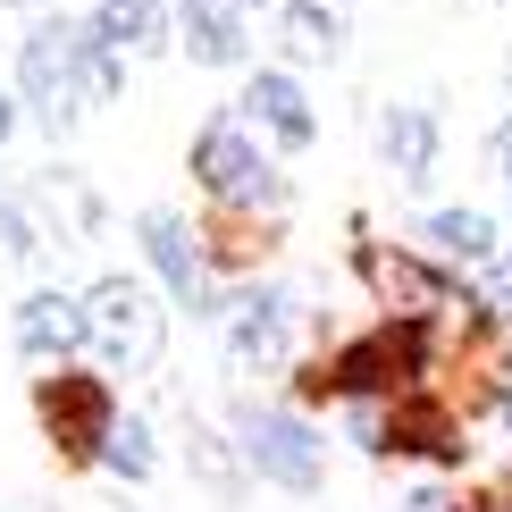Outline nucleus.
I'll use <instances>...</instances> for the list:
<instances>
[{"instance_id":"nucleus-6","label":"nucleus","mask_w":512,"mask_h":512,"mask_svg":"<svg viewBox=\"0 0 512 512\" xmlns=\"http://www.w3.org/2000/svg\"><path fill=\"white\" fill-rule=\"evenodd\" d=\"M294 336H303V311H294V294L286 286H269V277H252V286H236L219 303V345L236 370L252 378H277L294 361Z\"/></svg>"},{"instance_id":"nucleus-9","label":"nucleus","mask_w":512,"mask_h":512,"mask_svg":"<svg viewBox=\"0 0 512 512\" xmlns=\"http://www.w3.org/2000/svg\"><path fill=\"white\" fill-rule=\"evenodd\" d=\"M236 110L261 126V135L277 143V152H311V135H319V118H311V93H303V76L294 68H252L244 76V101Z\"/></svg>"},{"instance_id":"nucleus-3","label":"nucleus","mask_w":512,"mask_h":512,"mask_svg":"<svg viewBox=\"0 0 512 512\" xmlns=\"http://www.w3.org/2000/svg\"><path fill=\"white\" fill-rule=\"evenodd\" d=\"M185 168H194V185L210 202H227V210H277V202H286L277 143L244 110H210L194 126V143H185Z\"/></svg>"},{"instance_id":"nucleus-17","label":"nucleus","mask_w":512,"mask_h":512,"mask_svg":"<svg viewBox=\"0 0 512 512\" xmlns=\"http://www.w3.org/2000/svg\"><path fill=\"white\" fill-rule=\"evenodd\" d=\"M185 471H194L202 479V496L210 504H236L244 496V454H236V437H219V429H210V420H194V412H185Z\"/></svg>"},{"instance_id":"nucleus-21","label":"nucleus","mask_w":512,"mask_h":512,"mask_svg":"<svg viewBox=\"0 0 512 512\" xmlns=\"http://www.w3.org/2000/svg\"><path fill=\"white\" fill-rule=\"evenodd\" d=\"M487 160H496V177L512 185V118H496V135H487Z\"/></svg>"},{"instance_id":"nucleus-7","label":"nucleus","mask_w":512,"mask_h":512,"mask_svg":"<svg viewBox=\"0 0 512 512\" xmlns=\"http://www.w3.org/2000/svg\"><path fill=\"white\" fill-rule=\"evenodd\" d=\"M353 261H361V277H370V294H378V303H387V311L403 319V328L437 319L445 303H471V294H454V286H445V277H437L429 261H412V252H395V244H361Z\"/></svg>"},{"instance_id":"nucleus-2","label":"nucleus","mask_w":512,"mask_h":512,"mask_svg":"<svg viewBox=\"0 0 512 512\" xmlns=\"http://www.w3.org/2000/svg\"><path fill=\"white\" fill-rule=\"evenodd\" d=\"M84 353L110 378H152L168 353V294L152 277H126V269L93 277L84 286Z\"/></svg>"},{"instance_id":"nucleus-19","label":"nucleus","mask_w":512,"mask_h":512,"mask_svg":"<svg viewBox=\"0 0 512 512\" xmlns=\"http://www.w3.org/2000/svg\"><path fill=\"white\" fill-rule=\"evenodd\" d=\"M34 252H42V219H34V202L17 194V185H0V269L34 261Z\"/></svg>"},{"instance_id":"nucleus-4","label":"nucleus","mask_w":512,"mask_h":512,"mask_svg":"<svg viewBox=\"0 0 512 512\" xmlns=\"http://www.w3.org/2000/svg\"><path fill=\"white\" fill-rule=\"evenodd\" d=\"M236 454H244V471L252 479H269V487H286V496H319V479H328V445H319V429L294 403H236Z\"/></svg>"},{"instance_id":"nucleus-8","label":"nucleus","mask_w":512,"mask_h":512,"mask_svg":"<svg viewBox=\"0 0 512 512\" xmlns=\"http://www.w3.org/2000/svg\"><path fill=\"white\" fill-rule=\"evenodd\" d=\"M34 412L51 420V437L68 445V454H101V437H110V387L101 378H68V370H42L34 378Z\"/></svg>"},{"instance_id":"nucleus-10","label":"nucleus","mask_w":512,"mask_h":512,"mask_svg":"<svg viewBox=\"0 0 512 512\" xmlns=\"http://www.w3.org/2000/svg\"><path fill=\"white\" fill-rule=\"evenodd\" d=\"M17 353L34 370H59L68 353H84V294H68V286L17 294Z\"/></svg>"},{"instance_id":"nucleus-14","label":"nucleus","mask_w":512,"mask_h":512,"mask_svg":"<svg viewBox=\"0 0 512 512\" xmlns=\"http://www.w3.org/2000/svg\"><path fill=\"white\" fill-rule=\"evenodd\" d=\"M437 143H445L437 110H420V101H387V110H378V160H387L403 185H429Z\"/></svg>"},{"instance_id":"nucleus-15","label":"nucleus","mask_w":512,"mask_h":512,"mask_svg":"<svg viewBox=\"0 0 512 512\" xmlns=\"http://www.w3.org/2000/svg\"><path fill=\"white\" fill-rule=\"evenodd\" d=\"M168 9H177L185 59H202V68H236L244 59V9L236 0H168Z\"/></svg>"},{"instance_id":"nucleus-12","label":"nucleus","mask_w":512,"mask_h":512,"mask_svg":"<svg viewBox=\"0 0 512 512\" xmlns=\"http://www.w3.org/2000/svg\"><path fill=\"white\" fill-rule=\"evenodd\" d=\"M277 42L294 68H336L353 42V0H286L277 9Z\"/></svg>"},{"instance_id":"nucleus-24","label":"nucleus","mask_w":512,"mask_h":512,"mask_svg":"<svg viewBox=\"0 0 512 512\" xmlns=\"http://www.w3.org/2000/svg\"><path fill=\"white\" fill-rule=\"evenodd\" d=\"M236 9H244V17H252V9H286V0H236Z\"/></svg>"},{"instance_id":"nucleus-18","label":"nucleus","mask_w":512,"mask_h":512,"mask_svg":"<svg viewBox=\"0 0 512 512\" xmlns=\"http://www.w3.org/2000/svg\"><path fill=\"white\" fill-rule=\"evenodd\" d=\"M93 462H101V471H118V479H135V487H143V479L160 471V437H152V420H143V412H118Z\"/></svg>"},{"instance_id":"nucleus-16","label":"nucleus","mask_w":512,"mask_h":512,"mask_svg":"<svg viewBox=\"0 0 512 512\" xmlns=\"http://www.w3.org/2000/svg\"><path fill=\"white\" fill-rule=\"evenodd\" d=\"M420 244L437 252V261H462V269H487L496 261V219L487 210H471V202H445V210H420Z\"/></svg>"},{"instance_id":"nucleus-1","label":"nucleus","mask_w":512,"mask_h":512,"mask_svg":"<svg viewBox=\"0 0 512 512\" xmlns=\"http://www.w3.org/2000/svg\"><path fill=\"white\" fill-rule=\"evenodd\" d=\"M118 93H126V59L84 17H34L26 26V42H17V101L51 143L76 135L84 110H101Z\"/></svg>"},{"instance_id":"nucleus-13","label":"nucleus","mask_w":512,"mask_h":512,"mask_svg":"<svg viewBox=\"0 0 512 512\" xmlns=\"http://www.w3.org/2000/svg\"><path fill=\"white\" fill-rule=\"evenodd\" d=\"M84 26H93L126 68H135V59H160L168 42H177V9H168V0H93Z\"/></svg>"},{"instance_id":"nucleus-22","label":"nucleus","mask_w":512,"mask_h":512,"mask_svg":"<svg viewBox=\"0 0 512 512\" xmlns=\"http://www.w3.org/2000/svg\"><path fill=\"white\" fill-rule=\"evenodd\" d=\"M496 420H504V437H512V361L496 370Z\"/></svg>"},{"instance_id":"nucleus-20","label":"nucleus","mask_w":512,"mask_h":512,"mask_svg":"<svg viewBox=\"0 0 512 512\" xmlns=\"http://www.w3.org/2000/svg\"><path fill=\"white\" fill-rule=\"evenodd\" d=\"M471 303L496 319V328H512V252H496V261L479 269V286H471Z\"/></svg>"},{"instance_id":"nucleus-11","label":"nucleus","mask_w":512,"mask_h":512,"mask_svg":"<svg viewBox=\"0 0 512 512\" xmlns=\"http://www.w3.org/2000/svg\"><path fill=\"white\" fill-rule=\"evenodd\" d=\"M26 202L42 219V236H59V244H93L101 227H110V210H101V194H93L84 168H42V177L26 185Z\"/></svg>"},{"instance_id":"nucleus-23","label":"nucleus","mask_w":512,"mask_h":512,"mask_svg":"<svg viewBox=\"0 0 512 512\" xmlns=\"http://www.w3.org/2000/svg\"><path fill=\"white\" fill-rule=\"evenodd\" d=\"M17 118H26V101H17V93H0V143L17 135Z\"/></svg>"},{"instance_id":"nucleus-5","label":"nucleus","mask_w":512,"mask_h":512,"mask_svg":"<svg viewBox=\"0 0 512 512\" xmlns=\"http://www.w3.org/2000/svg\"><path fill=\"white\" fill-rule=\"evenodd\" d=\"M135 244H143V261H152V286L168 294V303H185L194 319H219V269H210V244H202V227L185 219V210H135Z\"/></svg>"}]
</instances>
